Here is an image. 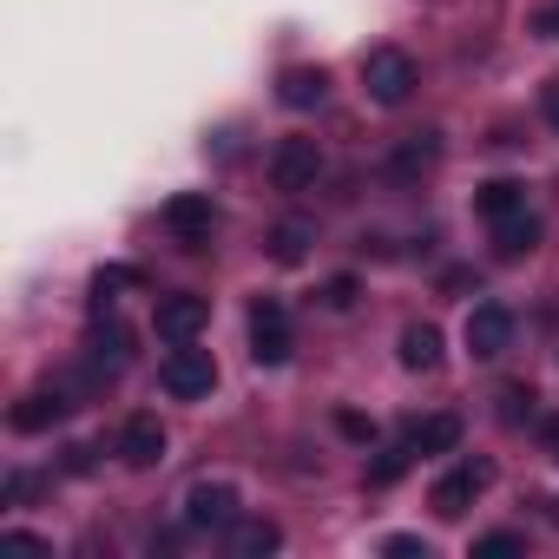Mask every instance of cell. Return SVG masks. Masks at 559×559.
Segmentation results:
<instances>
[{"label":"cell","instance_id":"obj_6","mask_svg":"<svg viewBox=\"0 0 559 559\" xmlns=\"http://www.w3.org/2000/svg\"><path fill=\"white\" fill-rule=\"evenodd\" d=\"M487 487H493V461H461L454 474H441V480H435L428 507H435L441 520H461V513H467V507H474Z\"/></svg>","mask_w":559,"mask_h":559},{"label":"cell","instance_id":"obj_21","mask_svg":"<svg viewBox=\"0 0 559 559\" xmlns=\"http://www.w3.org/2000/svg\"><path fill=\"white\" fill-rule=\"evenodd\" d=\"M310 237H317V230H310L304 217L276 224V230H270V257H276V263H304V257H310Z\"/></svg>","mask_w":559,"mask_h":559},{"label":"cell","instance_id":"obj_1","mask_svg":"<svg viewBox=\"0 0 559 559\" xmlns=\"http://www.w3.org/2000/svg\"><path fill=\"white\" fill-rule=\"evenodd\" d=\"M290 349H297L290 310L276 304V297H257V304H250V362H257V369H284Z\"/></svg>","mask_w":559,"mask_h":559},{"label":"cell","instance_id":"obj_22","mask_svg":"<svg viewBox=\"0 0 559 559\" xmlns=\"http://www.w3.org/2000/svg\"><path fill=\"white\" fill-rule=\"evenodd\" d=\"M533 415H539V395H533L526 382L500 389V421H507V428H520V421H533Z\"/></svg>","mask_w":559,"mask_h":559},{"label":"cell","instance_id":"obj_26","mask_svg":"<svg viewBox=\"0 0 559 559\" xmlns=\"http://www.w3.org/2000/svg\"><path fill=\"white\" fill-rule=\"evenodd\" d=\"M382 552H389V559H428V539H415V533H389Z\"/></svg>","mask_w":559,"mask_h":559},{"label":"cell","instance_id":"obj_30","mask_svg":"<svg viewBox=\"0 0 559 559\" xmlns=\"http://www.w3.org/2000/svg\"><path fill=\"white\" fill-rule=\"evenodd\" d=\"M67 474H93V448H67Z\"/></svg>","mask_w":559,"mask_h":559},{"label":"cell","instance_id":"obj_3","mask_svg":"<svg viewBox=\"0 0 559 559\" xmlns=\"http://www.w3.org/2000/svg\"><path fill=\"white\" fill-rule=\"evenodd\" d=\"M362 93H369L376 106H402V99L415 93V60H408L402 47H369V60H362Z\"/></svg>","mask_w":559,"mask_h":559},{"label":"cell","instance_id":"obj_13","mask_svg":"<svg viewBox=\"0 0 559 559\" xmlns=\"http://www.w3.org/2000/svg\"><path fill=\"white\" fill-rule=\"evenodd\" d=\"M67 408H73V402H67L60 389H34V395H21V402L8 408V428H14V435H47Z\"/></svg>","mask_w":559,"mask_h":559},{"label":"cell","instance_id":"obj_19","mask_svg":"<svg viewBox=\"0 0 559 559\" xmlns=\"http://www.w3.org/2000/svg\"><path fill=\"white\" fill-rule=\"evenodd\" d=\"M408 448L415 454H454L461 448V415H428L408 428Z\"/></svg>","mask_w":559,"mask_h":559},{"label":"cell","instance_id":"obj_17","mask_svg":"<svg viewBox=\"0 0 559 559\" xmlns=\"http://www.w3.org/2000/svg\"><path fill=\"white\" fill-rule=\"evenodd\" d=\"M474 211H480L487 224H507V217H520V211H526V185L493 178V185H480V191H474Z\"/></svg>","mask_w":559,"mask_h":559},{"label":"cell","instance_id":"obj_9","mask_svg":"<svg viewBox=\"0 0 559 559\" xmlns=\"http://www.w3.org/2000/svg\"><path fill=\"white\" fill-rule=\"evenodd\" d=\"M230 520H237V487H230V480H198V487L185 493V526L217 533V526H230Z\"/></svg>","mask_w":559,"mask_h":559},{"label":"cell","instance_id":"obj_15","mask_svg":"<svg viewBox=\"0 0 559 559\" xmlns=\"http://www.w3.org/2000/svg\"><path fill=\"white\" fill-rule=\"evenodd\" d=\"M533 250H539V217H533V211L493 224V257H500V263H520V257H533Z\"/></svg>","mask_w":559,"mask_h":559},{"label":"cell","instance_id":"obj_32","mask_svg":"<svg viewBox=\"0 0 559 559\" xmlns=\"http://www.w3.org/2000/svg\"><path fill=\"white\" fill-rule=\"evenodd\" d=\"M546 513H552V526H559V500H546Z\"/></svg>","mask_w":559,"mask_h":559},{"label":"cell","instance_id":"obj_10","mask_svg":"<svg viewBox=\"0 0 559 559\" xmlns=\"http://www.w3.org/2000/svg\"><path fill=\"white\" fill-rule=\"evenodd\" d=\"M224 546H230V559H270L276 546H284V526H276L270 513H237L224 526Z\"/></svg>","mask_w":559,"mask_h":559},{"label":"cell","instance_id":"obj_25","mask_svg":"<svg viewBox=\"0 0 559 559\" xmlns=\"http://www.w3.org/2000/svg\"><path fill=\"white\" fill-rule=\"evenodd\" d=\"M336 435H349V441H362V448H369V441H376V421H369V415H356V408H336Z\"/></svg>","mask_w":559,"mask_h":559},{"label":"cell","instance_id":"obj_16","mask_svg":"<svg viewBox=\"0 0 559 559\" xmlns=\"http://www.w3.org/2000/svg\"><path fill=\"white\" fill-rule=\"evenodd\" d=\"M86 356L106 362V369H126V362H132V330H126L119 317H99L93 336H86Z\"/></svg>","mask_w":559,"mask_h":559},{"label":"cell","instance_id":"obj_2","mask_svg":"<svg viewBox=\"0 0 559 559\" xmlns=\"http://www.w3.org/2000/svg\"><path fill=\"white\" fill-rule=\"evenodd\" d=\"M158 382H165V395H171V402H204V395L217 389V362H211V349L171 343V356L158 362Z\"/></svg>","mask_w":559,"mask_h":559},{"label":"cell","instance_id":"obj_4","mask_svg":"<svg viewBox=\"0 0 559 559\" xmlns=\"http://www.w3.org/2000/svg\"><path fill=\"white\" fill-rule=\"evenodd\" d=\"M158 224H165L185 250H211V237H217V204H211L204 191H178V198H165Z\"/></svg>","mask_w":559,"mask_h":559},{"label":"cell","instance_id":"obj_14","mask_svg":"<svg viewBox=\"0 0 559 559\" xmlns=\"http://www.w3.org/2000/svg\"><path fill=\"white\" fill-rule=\"evenodd\" d=\"M276 99H284L290 112H317L330 99V73L323 67H290L284 80H276Z\"/></svg>","mask_w":559,"mask_h":559},{"label":"cell","instance_id":"obj_18","mask_svg":"<svg viewBox=\"0 0 559 559\" xmlns=\"http://www.w3.org/2000/svg\"><path fill=\"white\" fill-rule=\"evenodd\" d=\"M395 349H402V369H415V376L441 369V330H435V323H408Z\"/></svg>","mask_w":559,"mask_h":559},{"label":"cell","instance_id":"obj_24","mask_svg":"<svg viewBox=\"0 0 559 559\" xmlns=\"http://www.w3.org/2000/svg\"><path fill=\"white\" fill-rule=\"evenodd\" d=\"M513 552H526L520 533H480V539H474V559H513Z\"/></svg>","mask_w":559,"mask_h":559},{"label":"cell","instance_id":"obj_20","mask_svg":"<svg viewBox=\"0 0 559 559\" xmlns=\"http://www.w3.org/2000/svg\"><path fill=\"white\" fill-rule=\"evenodd\" d=\"M415 461H421V454H415L408 441H395V448H376V461H369V474H362V480H369V487H395V480H402Z\"/></svg>","mask_w":559,"mask_h":559},{"label":"cell","instance_id":"obj_7","mask_svg":"<svg viewBox=\"0 0 559 559\" xmlns=\"http://www.w3.org/2000/svg\"><path fill=\"white\" fill-rule=\"evenodd\" d=\"M204 323H211V297H198V290L158 297V310H152L158 343H198V336H204Z\"/></svg>","mask_w":559,"mask_h":559},{"label":"cell","instance_id":"obj_12","mask_svg":"<svg viewBox=\"0 0 559 559\" xmlns=\"http://www.w3.org/2000/svg\"><path fill=\"white\" fill-rule=\"evenodd\" d=\"M119 461L126 467H158L165 461V421L158 415H132L119 428Z\"/></svg>","mask_w":559,"mask_h":559},{"label":"cell","instance_id":"obj_31","mask_svg":"<svg viewBox=\"0 0 559 559\" xmlns=\"http://www.w3.org/2000/svg\"><path fill=\"white\" fill-rule=\"evenodd\" d=\"M539 435H546V454L559 461V415H546V421H539Z\"/></svg>","mask_w":559,"mask_h":559},{"label":"cell","instance_id":"obj_8","mask_svg":"<svg viewBox=\"0 0 559 559\" xmlns=\"http://www.w3.org/2000/svg\"><path fill=\"white\" fill-rule=\"evenodd\" d=\"M461 336H467V356H474V362H493V356L513 349V310H507V304H474Z\"/></svg>","mask_w":559,"mask_h":559},{"label":"cell","instance_id":"obj_27","mask_svg":"<svg viewBox=\"0 0 559 559\" xmlns=\"http://www.w3.org/2000/svg\"><path fill=\"white\" fill-rule=\"evenodd\" d=\"M323 304H330V310H349V304H356V276H330V284H323Z\"/></svg>","mask_w":559,"mask_h":559},{"label":"cell","instance_id":"obj_23","mask_svg":"<svg viewBox=\"0 0 559 559\" xmlns=\"http://www.w3.org/2000/svg\"><path fill=\"white\" fill-rule=\"evenodd\" d=\"M139 284H145V276H139L132 263H112V270H99V276H93V297L106 304L112 290H139Z\"/></svg>","mask_w":559,"mask_h":559},{"label":"cell","instance_id":"obj_5","mask_svg":"<svg viewBox=\"0 0 559 559\" xmlns=\"http://www.w3.org/2000/svg\"><path fill=\"white\" fill-rule=\"evenodd\" d=\"M323 178V145L317 139H276L270 152V185L276 191H317Z\"/></svg>","mask_w":559,"mask_h":559},{"label":"cell","instance_id":"obj_28","mask_svg":"<svg viewBox=\"0 0 559 559\" xmlns=\"http://www.w3.org/2000/svg\"><path fill=\"white\" fill-rule=\"evenodd\" d=\"M533 34H539V40H559V0H546V8L533 14Z\"/></svg>","mask_w":559,"mask_h":559},{"label":"cell","instance_id":"obj_29","mask_svg":"<svg viewBox=\"0 0 559 559\" xmlns=\"http://www.w3.org/2000/svg\"><path fill=\"white\" fill-rule=\"evenodd\" d=\"M539 112H546V126L559 132V80H546V93H539Z\"/></svg>","mask_w":559,"mask_h":559},{"label":"cell","instance_id":"obj_11","mask_svg":"<svg viewBox=\"0 0 559 559\" xmlns=\"http://www.w3.org/2000/svg\"><path fill=\"white\" fill-rule=\"evenodd\" d=\"M435 165H441V132H408V139L389 152V165H382V171H389L395 185H415V178H428Z\"/></svg>","mask_w":559,"mask_h":559}]
</instances>
